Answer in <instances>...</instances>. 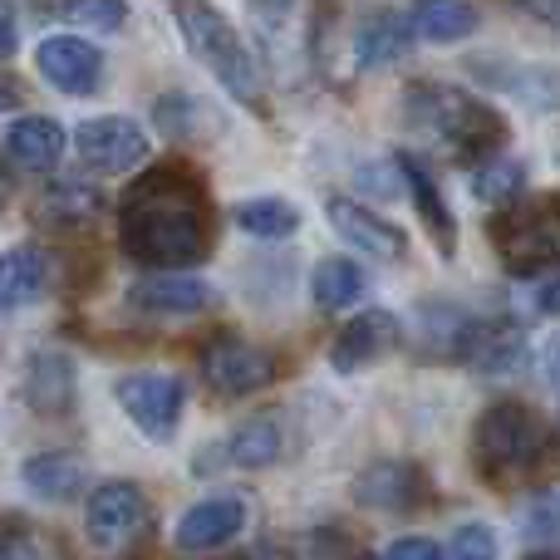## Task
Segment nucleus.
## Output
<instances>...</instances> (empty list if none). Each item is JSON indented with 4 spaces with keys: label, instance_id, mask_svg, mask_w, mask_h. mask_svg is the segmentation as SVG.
Returning a JSON list of instances; mask_svg holds the SVG:
<instances>
[{
    "label": "nucleus",
    "instance_id": "obj_1",
    "mask_svg": "<svg viewBox=\"0 0 560 560\" xmlns=\"http://www.w3.org/2000/svg\"><path fill=\"white\" fill-rule=\"evenodd\" d=\"M118 242L138 266L183 271L212 252V212L207 187L192 167L163 163L128 187L118 207Z\"/></svg>",
    "mask_w": 560,
    "mask_h": 560
},
{
    "label": "nucleus",
    "instance_id": "obj_2",
    "mask_svg": "<svg viewBox=\"0 0 560 560\" xmlns=\"http://www.w3.org/2000/svg\"><path fill=\"white\" fill-rule=\"evenodd\" d=\"M404 114L428 143L447 148L463 163H487L506 143V118L487 98L453 84H413L404 98Z\"/></svg>",
    "mask_w": 560,
    "mask_h": 560
},
{
    "label": "nucleus",
    "instance_id": "obj_3",
    "mask_svg": "<svg viewBox=\"0 0 560 560\" xmlns=\"http://www.w3.org/2000/svg\"><path fill=\"white\" fill-rule=\"evenodd\" d=\"M173 15H177V30H183L187 49L212 69L217 84L252 108L261 104V94H266L261 65H256V55L246 49V39L232 30V20H226L212 0H173Z\"/></svg>",
    "mask_w": 560,
    "mask_h": 560
},
{
    "label": "nucleus",
    "instance_id": "obj_4",
    "mask_svg": "<svg viewBox=\"0 0 560 560\" xmlns=\"http://www.w3.org/2000/svg\"><path fill=\"white\" fill-rule=\"evenodd\" d=\"M546 453V428L526 404H492L477 418L472 457L487 477H516L532 472Z\"/></svg>",
    "mask_w": 560,
    "mask_h": 560
},
{
    "label": "nucleus",
    "instance_id": "obj_5",
    "mask_svg": "<svg viewBox=\"0 0 560 560\" xmlns=\"http://www.w3.org/2000/svg\"><path fill=\"white\" fill-rule=\"evenodd\" d=\"M497 256L512 276H536L546 266H560V197L506 207L492 226Z\"/></svg>",
    "mask_w": 560,
    "mask_h": 560
},
{
    "label": "nucleus",
    "instance_id": "obj_6",
    "mask_svg": "<svg viewBox=\"0 0 560 560\" xmlns=\"http://www.w3.org/2000/svg\"><path fill=\"white\" fill-rule=\"evenodd\" d=\"M79 163L94 167V173H133L148 163V133L124 114H104L79 124L74 133Z\"/></svg>",
    "mask_w": 560,
    "mask_h": 560
},
{
    "label": "nucleus",
    "instance_id": "obj_7",
    "mask_svg": "<svg viewBox=\"0 0 560 560\" xmlns=\"http://www.w3.org/2000/svg\"><path fill=\"white\" fill-rule=\"evenodd\" d=\"M124 413L143 428L153 443H167L177 433V418H183V384L173 374H124L114 384Z\"/></svg>",
    "mask_w": 560,
    "mask_h": 560
},
{
    "label": "nucleus",
    "instance_id": "obj_8",
    "mask_svg": "<svg viewBox=\"0 0 560 560\" xmlns=\"http://www.w3.org/2000/svg\"><path fill=\"white\" fill-rule=\"evenodd\" d=\"M271 374H276L271 354L256 349V345H246V339H236V335H222V339H212V345L202 349V378L222 398L256 394V388L271 384Z\"/></svg>",
    "mask_w": 560,
    "mask_h": 560
},
{
    "label": "nucleus",
    "instance_id": "obj_9",
    "mask_svg": "<svg viewBox=\"0 0 560 560\" xmlns=\"http://www.w3.org/2000/svg\"><path fill=\"white\" fill-rule=\"evenodd\" d=\"M148 522V497L138 492L133 482H104L94 487L84 506V526H89V541L98 551H118L124 541H133Z\"/></svg>",
    "mask_w": 560,
    "mask_h": 560
},
{
    "label": "nucleus",
    "instance_id": "obj_10",
    "mask_svg": "<svg viewBox=\"0 0 560 560\" xmlns=\"http://www.w3.org/2000/svg\"><path fill=\"white\" fill-rule=\"evenodd\" d=\"M35 69L45 84H55L59 94H94L104 84V55L79 35H49L35 49Z\"/></svg>",
    "mask_w": 560,
    "mask_h": 560
},
{
    "label": "nucleus",
    "instance_id": "obj_11",
    "mask_svg": "<svg viewBox=\"0 0 560 560\" xmlns=\"http://www.w3.org/2000/svg\"><path fill=\"white\" fill-rule=\"evenodd\" d=\"M329 226H335L354 252L374 256V261H404V252H408V236L398 232L394 222H384L378 212L349 202V197H329Z\"/></svg>",
    "mask_w": 560,
    "mask_h": 560
},
{
    "label": "nucleus",
    "instance_id": "obj_12",
    "mask_svg": "<svg viewBox=\"0 0 560 560\" xmlns=\"http://www.w3.org/2000/svg\"><path fill=\"white\" fill-rule=\"evenodd\" d=\"M394 345H398V319L388 315V310H364V315H354L335 335V345H329V364H335L339 374H354V369L384 359Z\"/></svg>",
    "mask_w": 560,
    "mask_h": 560
},
{
    "label": "nucleus",
    "instance_id": "obj_13",
    "mask_svg": "<svg viewBox=\"0 0 560 560\" xmlns=\"http://www.w3.org/2000/svg\"><path fill=\"white\" fill-rule=\"evenodd\" d=\"M128 305L143 315H197L212 305V285L183 271H158L128 285Z\"/></svg>",
    "mask_w": 560,
    "mask_h": 560
},
{
    "label": "nucleus",
    "instance_id": "obj_14",
    "mask_svg": "<svg viewBox=\"0 0 560 560\" xmlns=\"http://www.w3.org/2000/svg\"><path fill=\"white\" fill-rule=\"evenodd\" d=\"M246 526V502L242 497H207V502H197L192 512L177 522V551L197 556V551H217V546H226L236 532Z\"/></svg>",
    "mask_w": 560,
    "mask_h": 560
},
{
    "label": "nucleus",
    "instance_id": "obj_15",
    "mask_svg": "<svg viewBox=\"0 0 560 560\" xmlns=\"http://www.w3.org/2000/svg\"><path fill=\"white\" fill-rule=\"evenodd\" d=\"M423 477L413 463H374L364 477L354 482V497L374 512H413L418 497H423Z\"/></svg>",
    "mask_w": 560,
    "mask_h": 560
},
{
    "label": "nucleus",
    "instance_id": "obj_16",
    "mask_svg": "<svg viewBox=\"0 0 560 560\" xmlns=\"http://www.w3.org/2000/svg\"><path fill=\"white\" fill-rule=\"evenodd\" d=\"M25 404L35 413H69L74 408V359L59 349H39L25 369Z\"/></svg>",
    "mask_w": 560,
    "mask_h": 560
},
{
    "label": "nucleus",
    "instance_id": "obj_17",
    "mask_svg": "<svg viewBox=\"0 0 560 560\" xmlns=\"http://www.w3.org/2000/svg\"><path fill=\"white\" fill-rule=\"evenodd\" d=\"M5 153H10V163L30 167V173H45L65 153V128L45 114H25L5 128Z\"/></svg>",
    "mask_w": 560,
    "mask_h": 560
},
{
    "label": "nucleus",
    "instance_id": "obj_18",
    "mask_svg": "<svg viewBox=\"0 0 560 560\" xmlns=\"http://www.w3.org/2000/svg\"><path fill=\"white\" fill-rule=\"evenodd\" d=\"M408 25H413V39L457 45V39L477 35L482 15H477L467 0H413V5H408Z\"/></svg>",
    "mask_w": 560,
    "mask_h": 560
},
{
    "label": "nucleus",
    "instance_id": "obj_19",
    "mask_svg": "<svg viewBox=\"0 0 560 560\" xmlns=\"http://www.w3.org/2000/svg\"><path fill=\"white\" fill-rule=\"evenodd\" d=\"M408 45H413V25H408V15H398V10H374V15L359 25V39H354L359 69L394 65V59L408 55Z\"/></svg>",
    "mask_w": 560,
    "mask_h": 560
},
{
    "label": "nucleus",
    "instance_id": "obj_20",
    "mask_svg": "<svg viewBox=\"0 0 560 560\" xmlns=\"http://www.w3.org/2000/svg\"><path fill=\"white\" fill-rule=\"evenodd\" d=\"M49 285V256L39 246H15L0 256V310L35 305Z\"/></svg>",
    "mask_w": 560,
    "mask_h": 560
},
{
    "label": "nucleus",
    "instance_id": "obj_21",
    "mask_svg": "<svg viewBox=\"0 0 560 560\" xmlns=\"http://www.w3.org/2000/svg\"><path fill=\"white\" fill-rule=\"evenodd\" d=\"M398 167H404V183H408V192H413V207H418V217H423V226L433 232L438 252L453 256V246H457V236H453V212H447V202H443V192H438L433 173H428V167L418 163L413 153H398Z\"/></svg>",
    "mask_w": 560,
    "mask_h": 560
},
{
    "label": "nucleus",
    "instance_id": "obj_22",
    "mask_svg": "<svg viewBox=\"0 0 560 560\" xmlns=\"http://www.w3.org/2000/svg\"><path fill=\"white\" fill-rule=\"evenodd\" d=\"M25 487L35 497H49V502H69V497L84 492V463L69 453H39L25 463Z\"/></svg>",
    "mask_w": 560,
    "mask_h": 560
},
{
    "label": "nucleus",
    "instance_id": "obj_23",
    "mask_svg": "<svg viewBox=\"0 0 560 560\" xmlns=\"http://www.w3.org/2000/svg\"><path fill=\"white\" fill-rule=\"evenodd\" d=\"M477 69L532 108H556L560 104V74H551V69H536V65H477Z\"/></svg>",
    "mask_w": 560,
    "mask_h": 560
},
{
    "label": "nucleus",
    "instance_id": "obj_24",
    "mask_svg": "<svg viewBox=\"0 0 560 560\" xmlns=\"http://www.w3.org/2000/svg\"><path fill=\"white\" fill-rule=\"evenodd\" d=\"M236 226L246 236H261V242H285L300 232V212L280 197H252V202L236 207Z\"/></svg>",
    "mask_w": 560,
    "mask_h": 560
},
{
    "label": "nucleus",
    "instance_id": "obj_25",
    "mask_svg": "<svg viewBox=\"0 0 560 560\" xmlns=\"http://www.w3.org/2000/svg\"><path fill=\"white\" fill-rule=\"evenodd\" d=\"M98 207H104V197L94 192V187H79V183H65L55 187V192L39 197V222L45 226H89L98 217Z\"/></svg>",
    "mask_w": 560,
    "mask_h": 560
},
{
    "label": "nucleus",
    "instance_id": "obj_26",
    "mask_svg": "<svg viewBox=\"0 0 560 560\" xmlns=\"http://www.w3.org/2000/svg\"><path fill=\"white\" fill-rule=\"evenodd\" d=\"M310 290H315L319 310H345V305H354V300L364 295V271H359L354 261H345V256H329V261L315 266Z\"/></svg>",
    "mask_w": 560,
    "mask_h": 560
},
{
    "label": "nucleus",
    "instance_id": "obj_27",
    "mask_svg": "<svg viewBox=\"0 0 560 560\" xmlns=\"http://www.w3.org/2000/svg\"><path fill=\"white\" fill-rule=\"evenodd\" d=\"M226 453H232L236 467H266L280 457V428L276 418H252V423H242L232 433V443H226Z\"/></svg>",
    "mask_w": 560,
    "mask_h": 560
},
{
    "label": "nucleus",
    "instance_id": "obj_28",
    "mask_svg": "<svg viewBox=\"0 0 560 560\" xmlns=\"http://www.w3.org/2000/svg\"><path fill=\"white\" fill-rule=\"evenodd\" d=\"M522 183H526V167L516 163V158L487 163L482 173H477V197H482V202H512V197L522 192Z\"/></svg>",
    "mask_w": 560,
    "mask_h": 560
},
{
    "label": "nucleus",
    "instance_id": "obj_29",
    "mask_svg": "<svg viewBox=\"0 0 560 560\" xmlns=\"http://www.w3.org/2000/svg\"><path fill=\"white\" fill-rule=\"evenodd\" d=\"M124 15H128L124 0H65V20L89 30H108V35L124 30Z\"/></svg>",
    "mask_w": 560,
    "mask_h": 560
},
{
    "label": "nucleus",
    "instance_id": "obj_30",
    "mask_svg": "<svg viewBox=\"0 0 560 560\" xmlns=\"http://www.w3.org/2000/svg\"><path fill=\"white\" fill-rule=\"evenodd\" d=\"M453 560H497V536L487 526H463L453 541Z\"/></svg>",
    "mask_w": 560,
    "mask_h": 560
},
{
    "label": "nucleus",
    "instance_id": "obj_31",
    "mask_svg": "<svg viewBox=\"0 0 560 560\" xmlns=\"http://www.w3.org/2000/svg\"><path fill=\"white\" fill-rule=\"evenodd\" d=\"M388 560H443V546L428 541V536H404V541L388 551Z\"/></svg>",
    "mask_w": 560,
    "mask_h": 560
},
{
    "label": "nucleus",
    "instance_id": "obj_32",
    "mask_svg": "<svg viewBox=\"0 0 560 560\" xmlns=\"http://www.w3.org/2000/svg\"><path fill=\"white\" fill-rule=\"evenodd\" d=\"M20 45V25H15V5L10 0H0V59H10Z\"/></svg>",
    "mask_w": 560,
    "mask_h": 560
},
{
    "label": "nucleus",
    "instance_id": "obj_33",
    "mask_svg": "<svg viewBox=\"0 0 560 560\" xmlns=\"http://www.w3.org/2000/svg\"><path fill=\"white\" fill-rule=\"evenodd\" d=\"M516 5H522L532 20H541V25L560 30V0H516Z\"/></svg>",
    "mask_w": 560,
    "mask_h": 560
},
{
    "label": "nucleus",
    "instance_id": "obj_34",
    "mask_svg": "<svg viewBox=\"0 0 560 560\" xmlns=\"http://www.w3.org/2000/svg\"><path fill=\"white\" fill-rule=\"evenodd\" d=\"M0 560H35V551H30V541H20L10 526H0Z\"/></svg>",
    "mask_w": 560,
    "mask_h": 560
},
{
    "label": "nucleus",
    "instance_id": "obj_35",
    "mask_svg": "<svg viewBox=\"0 0 560 560\" xmlns=\"http://www.w3.org/2000/svg\"><path fill=\"white\" fill-rule=\"evenodd\" d=\"M536 305H541L546 315H560V276H556V280H546V285L536 290Z\"/></svg>",
    "mask_w": 560,
    "mask_h": 560
},
{
    "label": "nucleus",
    "instance_id": "obj_36",
    "mask_svg": "<svg viewBox=\"0 0 560 560\" xmlns=\"http://www.w3.org/2000/svg\"><path fill=\"white\" fill-rule=\"evenodd\" d=\"M546 369H551V378L560 384V335L551 339V349H546Z\"/></svg>",
    "mask_w": 560,
    "mask_h": 560
},
{
    "label": "nucleus",
    "instance_id": "obj_37",
    "mask_svg": "<svg viewBox=\"0 0 560 560\" xmlns=\"http://www.w3.org/2000/svg\"><path fill=\"white\" fill-rule=\"evenodd\" d=\"M10 197V173H5V163H0V202Z\"/></svg>",
    "mask_w": 560,
    "mask_h": 560
},
{
    "label": "nucleus",
    "instance_id": "obj_38",
    "mask_svg": "<svg viewBox=\"0 0 560 560\" xmlns=\"http://www.w3.org/2000/svg\"><path fill=\"white\" fill-rule=\"evenodd\" d=\"M256 560H295V556H285V551H261Z\"/></svg>",
    "mask_w": 560,
    "mask_h": 560
},
{
    "label": "nucleus",
    "instance_id": "obj_39",
    "mask_svg": "<svg viewBox=\"0 0 560 560\" xmlns=\"http://www.w3.org/2000/svg\"><path fill=\"white\" fill-rule=\"evenodd\" d=\"M359 560H374V556H359Z\"/></svg>",
    "mask_w": 560,
    "mask_h": 560
}]
</instances>
